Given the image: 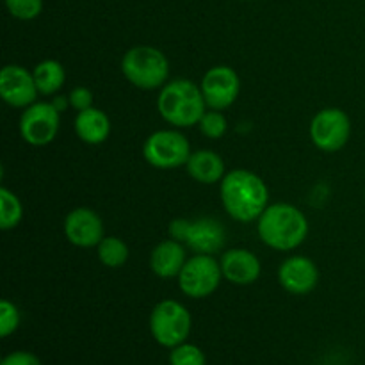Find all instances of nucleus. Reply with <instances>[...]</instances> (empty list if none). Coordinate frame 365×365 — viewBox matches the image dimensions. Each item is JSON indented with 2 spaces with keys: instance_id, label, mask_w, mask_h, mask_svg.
Wrapping results in <instances>:
<instances>
[{
  "instance_id": "nucleus-18",
  "label": "nucleus",
  "mask_w": 365,
  "mask_h": 365,
  "mask_svg": "<svg viewBox=\"0 0 365 365\" xmlns=\"http://www.w3.org/2000/svg\"><path fill=\"white\" fill-rule=\"evenodd\" d=\"M75 132L86 145H102L110 134L109 116L96 107L81 110L75 118Z\"/></svg>"
},
{
  "instance_id": "nucleus-13",
  "label": "nucleus",
  "mask_w": 365,
  "mask_h": 365,
  "mask_svg": "<svg viewBox=\"0 0 365 365\" xmlns=\"http://www.w3.org/2000/svg\"><path fill=\"white\" fill-rule=\"evenodd\" d=\"M278 282L289 294L305 296L317 287L319 271L309 257H289L278 267Z\"/></svg>"
},
{
  "instance_id": "nucleus-3",
  "label": "nucleus",
  "mask_w": 365,
  "mask_h": 365,
  "mask_svg": "<svg viewBox=\"0 0 365 365\" xmlns=\"http://www.w3.org/2000/svg\"><path fill=\"white\" fill-rule=\"evenodd\" d=\"M205 107L202 88L189 78H175L168 82L157 98V109L163 120L178 128L198 125L205 114Z\"/></svg>"
},
{
  "instance_id": "nucleus-22",
  "label": "nucleus",
  "mask_w": 365,
  "mask_h": 365,
  "mask_svg": "<svg viewBox=\"0 0 365 365\" xmlns=\"http://www.w3.org/2000/svg\"><path fill=\"white\" fill-rule=\"evenodd\" d=\"M200 132H202L205 138L209 139H221L225 134H227L228 121L225 118V114L221 110H205V114L202 116L198 123Z\"/></svg>"
},
{
  "instance_id": "nucleus-21",
  "label": "nucleus",
  "mask_w": 365,
  "mask_h": 365,
  "mask_svg": "<svg viewBox=\"0 0 365 365\" xmlns=\"http://www.w3.org/2000/svg\"><path fill=\"white\" fill-rule=\"evenodd\" d=\"M21 217H24V207L20 198L7 187L0 189V228L4 232L13 230L20 225Z\"/></svg>"
},
{
  "instance_id": "nucleus-27",
  "label": "nucleus",
  "mask_w": 365,
  "mask_h": 365,
  "mask_svg": "<svg viewBox=\"0 0 365 365\" xmlns=\"http://www.w3.org/2000/svg\"><path fill=\"white\" fill-rule=\"evenodd\" d=\"M0 365H43L41 360L29 351H13L2 359Z\"/></svg>"
},
{
  "instance_id": "nucleus-15",
  "label": "nucleus",
  "mask_w": 365,
  "mask_h": 365,
  "mask_svg": "<svg viewBox=\"0 0 365 365\" xmlns=\"http://www.w3.org/2000/svg\"><path fill=\"white\" fill-rule=\"evenodd\" d=\"M223 278L234 285H252L255 284L262 273L260 260L255 253L245 248H232L223 253L220 260Z\"/></svg>"
},
{
  "instance_id": "nucleus-5",
  "label": "nucleus",
  "mask_w": 365,
  "mask_h": 365,
  "mask_svg": "<svg viewBox=\"0 0 365 365\" xmlns=\"http://www.w3.org/2000/svg\"><path fill=\"white\" fill-rule=\"evenodd\" d=\"M191 314L175 299H163L150 314V334L163 348L173 349L184 344L191 334Z\"/></svg>"
},
{
  "instance_id": "nucleus-11",
  "label": "nucleus",
  "mask_w": 365,
  "mask_h": 365,
  "mask_svg": "<svg viewBox=\"0 0 365 365\" xmlns=\"http://www.w3.org/2000/svg\"><path fill=\"white\" fill-rule=\"evenodd\" d=\"M200 88L209 109L223 110L237 100L241 93V81L234 68L214 66L203 75Z\"/></svg>"
},
{
  "instance_id": "nucleus-10",
  "label": "nucleus",
  "mask_w": 365,
  "mask_h": 365,
  "mask_svg": "<svg viewBox=\"0 0 365 365\" xmlns=\"http://www.w3.org/2000/svg\"><path fill=\"white\" fill-rule=\"evenodd\" d=\"M61 113L52 102H34L25 107L20 118V134L32 146H46L57 138Z\"/></svg>"
},
{
  "instance_id": "nucleus-20",
  "label": "nucleus",
  "mask_w": 365,
  "mask_h": 365,
  "mask_svg": "<svg viewBox=\"0 0 365 365\" xmlns=\"http://www.w3.org/2000/svg\"><path fill=\"white\" fill-rule=\"evenodd\" d=\"M96 255L103 266L116 269V267L125 266L130 252H128V246L123 239L110 235V237H103L100 241V245L96 246Z\"/></svg>"
},
{
  "instance_id": "nucleus-28",
  "label": "nucleus",
  "mask_w": 365,
  "mask_h": 365,
  "mask_svg": "<svg viewBox=\"0 0 365 365\" xmlns=\"http://www.w3.org/2000/svg\"><path fill=\"white\" fill-rule=\"evenodd\" d=\"M52 103H53V107H56V109L59 110V113H64V110H66L68 107H71L68 95L66 96H53Z\"/></svg>"
},
{
  "instance_id": "nucleus-8",
  "label": "nucleus",
  "mask_w": 365,
  "mask_h": 365,
  "mask_svg": "<svg viewBox=\"0 0 365 365\" xmlns=\"http://www.w3.org/2000/svg\"><path fill=\"white\" fill-rule=\"evenodd\" d=\"M177 278L178 287L185 296L192 299H203L217 291L223 271L221 264L212 255L196 253L195 257L187 259Z\"/></svg>"
},
{
  "instance_id": "nucleus-24",
  "label": "nucleus",
  "mask_w": 365,
  "mask_h": 365,
  "mask_svg": "<svg viewBox=\"0 0 365 365\" xmlns=\"http://www.w3.org/2000/svg\"><path fill=\"white\" fill-rule=\"evenodd\" d=\"M11 16L18 20H34L41 14L43 0H4Z\"/></svg>"
},
{
  "instance_id": "nucleus-6",
  "label": "nucleus",
  "mask_w": 365,
  "mask_h": 365,
  "mask_svg": "<svg viewBox=\"0 0 365 365\" xmlns=\"http://www.w3.org/2000/svg\"><path fill=\"white\" fill-rule=\"evenodd\" d=\"M171 239H177L195 253L214 255L221 252L227 241V230L221 221L212 217L198 220H173L168 227Z\"/></svg>"
},
{
  "instance_id": "nucleus-19",
  "label": "nucleus",
  "mask_w": 365,
  "mask_h": 365,
  "mask_svg": "<svg viewBox=\"0 0 365 365\" xmlns=\"http://www.w3.org/2000/svg\"><path fill=\"white\" fill-rule=\"evenodd\" d=\"M32 75H34L39 95L43 96L56 95L63 88L64 81H66L63 64L53 59H45L39 64H36V68L32 70Z\"/></svg>"
},
{
  "instance_id": "nucleus-29",
  "label": "nucleus",
  "mask_w": 365,
  "mask_h": 365,
  "mask_svg": "<svg viewBox=\"0 0 365 365\" xmlns=\"http://www.w3.org/2000/svg\"><path fill=\"white\" fill-rule=\"evenodd\" d=\"M317 365H324V364H317Z\"/></svg>"
},
{
  "instance_id": "nucleus-9",
  "label": "nucleus",
  "mask_w": 365,
  "mask_h": 365,
  "mask_svg": "<svg viewBox=\"0 0 365 365\" xmlns=\"http://www.w3.org/2000/svg\"><path fill=\"white\" fill-rule=\"evenodd\" d=\"M351 135V121L342 109L328 107L319 110L310 121V139L327 153H335L346 146Z\"/></svg>"
},
{
  "instance_id": "nucleus-1",
  "label": "nucleus",
  "mask_w": 365,
  "mask_h": 365,
  "mask_svg": "<svg viewBox=\"0 0 365 365\" xmlns=\"http://www.w3.org/2000/svg\"><path fill=\"white\" fill-rule=\"evenodd\" d=\"M221 203L232 220L252 223L269 205V191L262 178L248 170H232L220 185Z\"/></svg>"
},
{
  "instance_id": "nucleus-17",
  "label": "nucleus",
  "mask_w": 365,
  "mask_h": 365,
  "mask_svg": "<svg viewBox=\"0 0 365 365\" xmlns=\"http://www.w3.org/2000/svg\"><path fill=\"white\" fill-rule=\"evenodd\" d=\"M189 177L203 185H212L223 180L225 163L212 150H196L191 153L187 164H185Z\"/></svg>"
},
{
  "instance_id": "nucleus-14",
  "label": "nucleus",
  "mask_w": 365,
  "mask_h": 365,
  "mask_svg": "<svg viewBox=\"0 0 365 365\" xmlns=\"http://www.w3.org/2000/svg\"><path fill=\"white\" fill-rule=\"evenodd\" d=\"M64 235L78 248H93L103 239V221L88 207L73 209L64 220Z\"/></svg>"
},
{
  "instance_id": "nucleus-12",
  "label": "nucleus",
  "mask_w": 365,
  "mask_h": 365,
  "mask_svg": "<svg viewBox=\"0 0 365 365\" xmlns=\"http://www.w3.org/2000/svg\"><path fill=\"white\" fill-rule=\"evenodd\" d=\"M39 91L32 71L25 70L20 64H7L0 71V96L4 102L16 109L32 106Z\"/></svg>"
},
{
  "instance_id": "nucleus-23",
  "label": "nucleus",
  "mask_w": 365,
  "mask_h": 365,
  "mask_svg": "<svg viewBox=\"0 0 365 365\" xmlns=\"http://www.w3.org/2000/svg\"><path fill=\"white\" fill-rule=\"evenodd\" d=\"M170 365H207V359L198 346L184 342L171 349Z\"/></svg>"
},
{
  "instance_id": "nucleus-7",
  "label": "nucleus",
  "mask_w": 365,
  "mask_h": 365,
  "mask_svg": "<svg viewBox=\"0 0 365 365\" xmlns=\"http://www.w3.org/2000/svg\"><path fill=\"white\" fill-rule=\"evenodd\" d=\"M191 145L184 134L177 130H157L146 138L143 157L157 170H177L187 164Z\"/></svg>"
},
{
  "instance_id": "nucleus-4",
  "label": "nucleus",
  "mask_w": 365,
  "mask_h": 365,
  "mask_svg": "<svg viewBox=\"0 0 365 365\" xmlns=\"http://www.w3.org/2000/svg\"><path fill=\"white\" fill-rule=\"evenodd\" d=\"M123 77L139 89L164 88L170 77V61L153 46H134L121 59Z\"/></svg>"
},
{
  "instance_id": "nucleus-16",
  "label": "nucleus",
  "mask_w": 365,
  "mask_h": 365,
  "mask_svg": "<svg viewBox=\"0 0 365 365\" xmlns=\"http://www.w3.org/2000/svg\"><path fill=\"white\" fill-rule=\"evenodd\" d=\"M185 245L177 239H166L152 250L150 255V269L159 278H175L180 274L182 267L187 262Z\"/></svg>"
},
{
  "instance_id": "nucleus-2",
  "label": "nucleus",
  "mask_w": 365,
  "mask_h": 365,
  "mask_svg": "<svg viewBox=\"0 0 365 365\" xmlns=\"http://www.w3.org/2000/svg\"><path fill=\"white\" fill-rule=\"evenodd\" d=\"M257 232L262 242L278 252H291L298 248L309 234V221L298 207L291 203L267 205L257 220Z\"/></svg>"
},
{
  "instance_id": "nucleus-26",
  "label": "nucleus",
  "mask_w": 365,
  "mask_h": 365,
  "mask_svg": "<svg viewBox=\"0 0 365 365\" xmlns=\"http://www.w3.org/2000/svg\"><path fill=\"white\" fill-rule=\"evenodd\" d=\"M68 98H70V106L73 107L77 113L93 107V93L89 91L88 88H84V86H77V88L71 89Z\"/></svg>"
},
{
  "instance_id": "nucleus-25",
  "label": "nucleus",
  "mask_w": 365,
  "mask_h": 365,
  "mask_svg": "<svg viewBox=\"0 0 365 365\" xmlns=\"http://www.w3.org/2000/svg\"><path fill=\"white\" fill-rule=\"evenodd\" d=\"M20 327V310L13 302L2 299L0 302V337L7 339Z\"/></svg>"
}]
</instances>
